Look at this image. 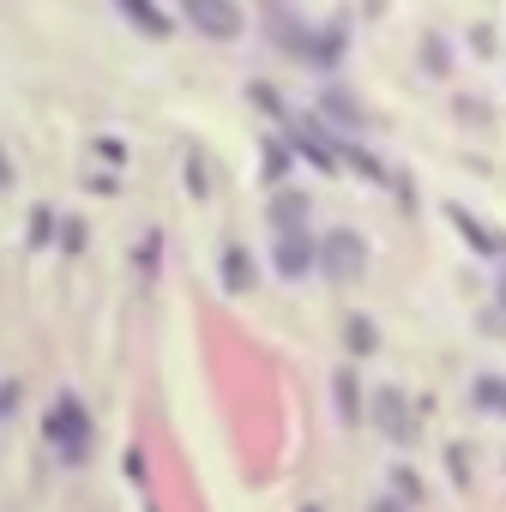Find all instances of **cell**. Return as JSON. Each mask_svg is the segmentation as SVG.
Wrapping results in <instances>:
<instances>
[{
    "label": "cell",
    "mask_w": 506,
    "mask_h": 512,
    "mask_svg": "<svg viewBox=\"0 0 506 512\" xmlns=\"http://www.w3.org/2000/svg\"><path fill=\"white\" fill-rule=\"evenodd\" d=\"M374 422H380V434L398 440V446L416 440V416H410V398H404L398 386H380V392H374Z\"/></svg>",
    "instance_id": "obj_4"
},
{
    "label": "cell",
    "mask_w": 506,
    "mask_h": 512,
    "mask_svg": "<svg viewBox=\"0 0 506 512\" xmlns=\"http://www.w3.org/2000/svg\"><path fill=\"white\" fill-rule=\"evenodd\" d=\"M422 61H428V67H434V73H446V49H440V43H434V37H428V49H422Z\"/></svg>",
    "instance_id": "obj_16"
},
{
    "label": "cell",
    "mask_w": 506,
    "mask_h": 512,
    "mask_svg": "<svg viewBox=\"0 0 506 512\" xmlns=\"http://www.w3.org/2000/svg\"><path fill=\"white\" fill-rule=\"evenodd\" d=\"M470 398H476V410H494V416H506V380H500V374H482V380L470 386Z\"/></svg>",
    "instance_id": "obj_9"
},
{
    "label": "cell",
    "mask_w": 506,
    "mask_h": 512,
    "mask_svg": "<svg viewBox=\"0 0 506 512\" xmlns=\"http://www.w3.org/2000/svg\"><path fill=\"white\" fill-rule=\"evenodd\" d=\"M223 284H229V290H253V260H247V247H223Z\"/></svg>",
    "instance_id": "obj_6"
},
{
    "label": "cell",
    "mask_w": 506,
    "mask_h": 512,
    "mask_svg": "<svg viewBox=\"0 0 506 512\" xmlns=\"http://www.w3.org/2000/svg\"><path fill=\"white\" fill-rule=\"evenodd\" d=\"M344 344H350L356 356H368V350L380 344V332H374V320H368V314H350V326H344Z\"/></svg>",
    "instance_id": "obj_10"
},
{
    "label": "cell",
    "mask_w": 506,
    "mask_h": 512,
    "mask_svg": "<svg viewBox=\"0 0 506 512\" xmlns=\"http://www.w3.org/2000/svg\"><path fill=\"white\" fill-rule=\"evenodd\" d=\"M452 223L464 229V241H470V247H482V253H494V247H500V241H494V229H482V223H476L470 211H458V205H452Z\"/></svg>",
    "instance_id": "obj_11"
},
{
    "label": "cell",
    "mask_w": 506,
    "mask_h": 512,
    "mask_svg": "<svg viewBox=\"0 0 506 512\" xmlns=\"http://www.w3.org/2000/svg\"><path fill=\"white\" fill-rule=\"evenodd\" d=\"M302 217H308V193H278L272 199V223L278 229H302Z\"/></svg>",
    "instance_id": "obj_7"
},
{
    "label": "cell",
    "mask_w": 506,
    "mask_h": 512,
    "mask_svg": "<svg viewBox=\"0 0 506 512\" xmlns=\"http://www.w3.org/2000/svg\"><path fill=\"white\" fill-rule=\"evenodd\" d=\"M49 235H55V211H37L31 217V241H49Z\"/></svg>",
    "instance_id": "obj_15"
},
{
    "label": "cell",
    "mask_w": 506,
    "mask_h": 512,
    "mask_svg": "<svg viewBox=\"0 0 506 512\" xmlns=\"http://www.w3.org/2000/svg\"><path fill=\"white\" fill-rule=\"evenodd\" d=\"M320 260V247L302 235V229H278V247H272V266L284 272V278H302L308 266Z\"/></svg>",
    "instance_id": "obj_5"
},
{
    "label": "cell",
    "mask_w": 506,
    "mask_h": 512,
    "mask_svg": "<svg viewBox=\"0 0 506 512\" xmlns=\"http://www.w3.org/2000/svg\"><path fill=\"white\" fill-rule=\"evenodd\" d=\"M446 458H452V482H458V488H464V482H470V452H464V446H452V452H446Z\"/></svg>",
    "instance_id": "obj_14"
},
{
    "label": "cell",
    "mask_w": 506,
    "mask_h": 512,
    "mask_svg": "<svg viewBox=\"0 0 506 512\" xmlns=\"http://www.w3.org/2000/svg\"><path fill=\"white\" fill-rule=\"evenodd\" d=\"M121 7H127V13H133V19H139L145 31H151V37H169V19H163V13L151 7V0H121Z\"/></svg>",
    "instance_id": "obj_13"
},
{
    "label": "cell",
    "mask_w": 506,
    "mask_h": 512,
    "mask_svg": "<svg viewBox=\"0 0 506 512\" xmlns=\"http://www.w3.org/2000/svg\"><path fill=\"white\" fill-rule=\"evenodd\" d=\"M332 398H338V416H344V422H356V416H362V392H356V374H350V368H338Z\"/></svg>",
    "instance_id": "obj_8"
},
{
    "label": "cell",
    "mask_w": 506,
    "mask_h": 512,
    "mask_svg": "<svg viewBox=\"0 0 506 512\" xmlns=\"http://www.w3.org/2000/svg\"><path fill=\"white\" fill-rule=\"evenodd\" d=\"M320 272H326L332 284H356V278L368 272V241H362L356 229H332V235L320 241Z\"/></svg>",
    "instance_id": "obj_1"
},
{
    "label": "cell",
    "mask_w": 506,
    "mask_h": 512,
    "mask_svg": "<svg viewBox=\"0 0 506 512\" xmlns=\"http://www.w3.org/2000/svg\"><path fill=\"white\" fill-rule=\"evenodd\" d=\"M43 428H49V446H55L67 464H79V458H85V440H91V416L79 410V398H61V404L49 410V422H43Z\"/></svg>",
    "instance_id": "obj_2"
},
{
    "label": "cell",
    "mask_w": 506,
    "mask_h": 512,
    "mask_svg": "<svg viewBox=\"0 0 506 512\" xmlns=\"http://www.w3.org/2000/svg\"><path fill=\"white\" fill-rule=\"evenodd\" d=\"M320 109H326L332 121H344V127H362V109H356L344 91H326V97H320Z\"/></svg>",
    "instance_id": "obj_12"
},
{
    "label": "cell",
    "mask_w": 506,
    "mask_h": 512,
    "mask_svg": "<svg viewBox=\"0 0 506 512\" xmlns=\"http://www.w3.org/2000/svg\"><path fill=\"white\" fill-rule=\"evenodd\" d=\"M181 13H187L193 31H205V37H217V43L241 37V7H235V0H181Z\"/></svg>",
    "instance_id": "obj_3"
}]
</instances>
